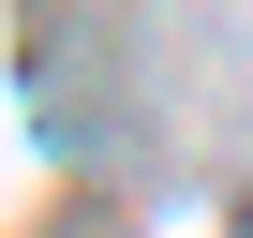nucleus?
Returning a JSON list of instances; mask_svg holds the SVG:
<instances>
[{
    "label": "nucleus",
    "mask_w": 253,
    "mask_h": 238,
    "mask_svg": "<svg viewBox=\"0 0 253 238\" xmlns=\"http://www.w3.org/2000/svg\"><path fill=\"white\" fill-rule=\"evenodd\" d=\"M223 238H253V208H238V223H223Z\"/></svg>",
    "instance_id": "1"
}]
</instances>
